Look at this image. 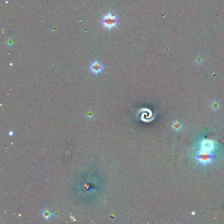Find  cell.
<instances>
[{
    "mask_svg": "<svg viewBox=\"0 0 224 224\" xmlns=\"http://www.w3.org/2000/svg\"><path fill=\"white\" fill-rule=\"evenodd\" d=\"M118 18L115 15L111 13H109L103 17L102 19V23L105 28L112 29L114 28L118 24Z\"/></svg>",
    "mask_w": 224,
    "mask_h": 224,
    "instance_id": "6da1fadb",
    "label": "cell"
},
{
    "mask_svg": "<svg viewBox=\"0 0 224 224\" xmlns=\"http://www.w3.org/2000/svg\"><path fill=\"white\" fill-rule=\"evenodd\" d=\"M90 69L92 73H94L95 74H99L100 72H101L103 69V66L98 61H95L90 64Z\"/></svg>",
    "mask_w": 224,
    "mask_h": 224,
    "instance_id": "7a4b0ae2",
    "label": "cell"
},
{
    "mask_svg": "<svg viewBox=\"0 0 224 224\" xmlns=\"http://www.w3.org/2000/svg\"><path fill=\"white\" fill-rule=\"evenodd\" d=\"M41 216L44 219L46 220V221H48V220H49L52 218L53 212L49 208H45L42 210Z\"/></svg>",
    "mask_w": 224,
    "mask_h": 224,
    "instance_id": "3957f363",
    "label": "cell"
}]
</instances>
